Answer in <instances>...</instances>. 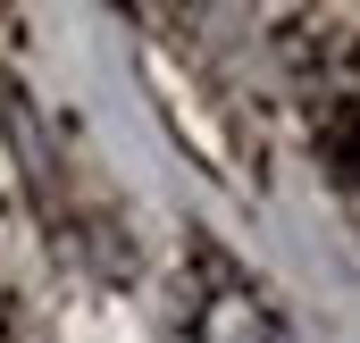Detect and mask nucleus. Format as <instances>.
<instances>
[{
    "label": "nucleus",
    "mask_w": 360,
    "mask_h": 343,
    "mask_svg": "<svg viewBox=\"0 0 360 343\" xmlns=\"http://www.w3.org/2000/svg\"><path fill=\"white\" fill-rule=\"evenodd\" d=\"M193 343H276V318L260 310V302L226 293V302H210V310L193 318Z\"/></svg>",
    "instance_id": "obj_1"
}]
</instances>
